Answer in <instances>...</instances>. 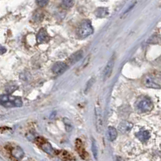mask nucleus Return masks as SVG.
Returning a JSON list of instances; mask_svg holds the SVG:
<instances>
[{
	"label": "nucleus",
	"instance_id": "423d86ee",
	"mask_svg": "<svg viewBox=\"0 0 161 161\" xmlns=\"http://www.w3.org/2000/svg\"><path fill=\"white\" fill-rule=\"evenodd\" d=\"M95 122L96 130L98 132H101L103 126V118L102 109L99 107H95Z\"/></svg>",
	"mask_w": 161,
	"mask_h": 161
},
{
	"label": "nucleus",
	"instance_id": "f03ea898",
	"mask_svg": "<svg viewBox=\"0 0 161 161\" xmlns=\"http://www.w3.org/2000/svg\"><path fill=\"white\" fill-rule=\"evenodd\" d=\"M94 32V29L89 20H85L80 23L77 29V36L81 39L86 38Z\"/></svg>",
	"mask_w": 161,
	"mask_h": 161
},
{
	"label": "nucleus",
	"instance_id": "dca6fc26",
	"mask_svg": "<svg viewBox=\"0 0 161 161\" xmlns=\"http://www.w3.org/2000/svg\"><path fill=\"white\" fill-rule=\"evenodd\" d=\"M44 12L41 11H39V10H37V11H35V13L33 15V19L35 20L36 22H40L43 20L44 19Z\"/></svg>",
	"mask_w": 161,
	"mask_h": 161
},
{
	"label": "nucleus",
	"instance_id": "7ed1b4c3",
	"mask_svg": "<svg viewBox=\"0 0 161 161\" xmlns=\"http://www.w3.org/2000/svg\"><path fill=\"white\" fill-rule=\"evenodd\" d=\"M136 109L140 112H148L152 110L153 103L150 98L148 97H140L135 103Z\"/></svg>",
	"mask_w": 161,
	"mask_h": 161
},
{
	"label": "nucleus",
	"instance_id": "1a4fd4ad",
	"mask_svg": "<svg viewBox=\"0 0 161 161\" xmlns=\"http://www.w3.org/2000/svg\"><path fill=\"white\" fill-rule=\"evenodd\" d=\"M114 65V58L112 57V58L108 61L107 66L105 67V69L103 71V79L104 80H107L108 77L111 75V73H112V70H113Z\"/></svg>",
	"mask_w": 161,
	"mask_h": 161
},
{
	"label": "nucleus",
	"instance_id": "0eeeda50",
	"mask_svg": "<svg viewBox=\"0 0 161 161\" xmlns=\"http://www.w3.org/2000/svg\"><path fill=\"white\" fill-rule=\"evenodd\" d=\"M36 39L39 44H44V43H48L50 40V36L45 29L41 28L37 34Z\"/></svg>",
	"mask_w": 161,
	"mask_h": 161
},
{
	"label": "nucleus",
	"instance_id": "4be33fe9",
	"mask_svg": "<svg viewBox=\"0 0 161 161\" xmlns=\"http://www.w3.org/2000/svg\"><path fill=\"white\" fill-rule=\"evenodd\" d=\"M37 5L39 7H44L48 4V0H36Z\"/></svg>",
	"mask_w": 161,
	"mask_h": 161
},
{
	"label": "nucleus",
	"instance_id": "39448f33",
	"mask_svg": "<svg viewBox=\"0 0 161 161\" xmlns=\"http://www.w3.org/2000/svg\"><path fill=\"white\" fill-rule=\"evenodd\" d=\"M36 142L38 144V146L40 147L42 150L44 151L46 153H48L49 155H54V149L52 148V145L48 142L44 140L43 138H37L36 139Z\"/></svg>",
	"mask_w": 161,
	"mask_h": 161
},
{
	"label": "nucleus",
	"instance_id": "2eb2a0df",
	"mask_svg": "<svg viewBox=\"0 0 161 161\" xmlns=\"http://www.w3.org/2000/svg\"><path fill=\"white\" fill-rule=\"evenodd\" d=\"M95 15L98 18H103L108 15V9L106 7H99L95 11Z\"/></svg>",
	"mask_w": 161,
	"mask_h": 161
},
{
	"label": "nucleus",
	"instance_id": "412c9836",
	"mask_svg": "<svg viewBox=\"0 0 161 161\" xmlns=\"http://www.w3.org/2000/svg\"><path fill=\"white\" fill-rule=\"evenodd\" d=\"M18 86L15 84H10V85H8L7 87V91L8 94H11V93H12V92H14L15 90V89H17Z\"/></svg>",
	"mask_w": 161,
	"mask_h": 161
},
{
	"label": "nucleus",
	"instance_id": "20e7f679",
	"mask_svg": "<svg viewBox=\"0 0 161 161\" xmlns=\"http://www.w3.org/2000/svg\"><path fill=\"white\" fill-rule=\"evenodd\" d=\"M143 84L146 87L152 88V89H160V82L159 79L154 77L153 75L148 74L143 78Z\"/></svg>",
	"mask_w": 161,
	"mask_h": 161
},
{
	"label": "nucleus",
	"instance_id": "9b49d317",
	"mask_svg": "<svg viewBox=\"0 0 161 161\" xmlns=\"http://www.w3.org/2000/svg\"><path fill=\"white\" fill-rule=\"evenodd\" d=\"M133 124L129 122H122L120 123L119 126H118V130H119L121 132L125 133L127 132V131H131V129L132 128Z\"/></svg>",
	"mask_w": 161,
	"mask_h": 161
},
{
	"label": "nucleus",
	"instance_id": "6ab92c4d",
	"mask_svg": "<svg viewBox=\"0 0 161 161\" xmlns=\"http://www.w3.org/2000/svg\"><path fill=\"white\" fill-rule=\"evenodd\" d=\"M62 4L66 8H70L73 6L74 2L73 0H62Z\"/></svg>",
	"mask_w": 161,
	"mask_h": 161
},
{
	"label": "nucleus",
	"instance_id": "aec40b11",
	"mask_svg": "<svg viewBox=\"0 0 161 161\" xmlns=\"http://www.w3.org/2000/svg\"><path fill=\"white\" fill-rule=\"evenodd\" d=\"M92 152L94 154V159H97V157H98V148H97V145H96L94 139H93V141H92Z\"/></svg>",
	"mask_w": 161,
	"mask_h": 161
},
{
	"label": "nucleus",
	"instance_id": "5701e85b",
	"mask_svg": "<svg viewBox=\"0 0 161 161\" xmlns=\"http://www.w3.org/2000/svg\"><path fill=\"white\" fill-rule=\"evenodd\" d=\"M94 82V78L93 77V78H92L91 80H89V82L87 83V85H86V88H85V92H87L88 90L90 89V87H91L92 85H93V83Z\"/></svg>",
	"mask_w": 161,
	"mask_h": 161
},
{
	"label": "nucleus",
	"instance_id": "6e6552de",
	"mask_svg": "<svg viewBox=\"0 0 161 161\" xmlns=\"http://www.w3.org/2000/svg\"><path fill=\"white\" fill-rule=\"evenodd\" d=\"M52 72L57 75H61L64 73L68 69V66L64 62H57L52 66Z\"/></svg>",
	"mask_w": 161,
	"mask_h": 161
},
{
	"label": "nucleus",
	"instance_id": "4468645a",
	"mask_svg": "<svg viewBox=\"0 0 161 161\" xmlns=\"http://www.w3.org/2000/svg\"><path fill=\"white\" fill-rule=\"evenodd\" d=\"M81 57H82V52H81V51H79V52L73 54L72 56L69 57V64H71V65L75 64L76 62L80 61Z\"/></svg>",
	"mask_w": 161,
	"mask_h": 161
},
{
	"label": "nucleus",
	"instance_id": "a211bd4d",
	"mask_svg": "<svg viewBox=\"0 0 161 161\" xmlns=\"http://www.w3.org/2000/svg\"><path fill=\"white\" fill-rule=\"evenodd\" d=\"M64 124H65V127H66V130L67 132H70V131H72L73 130V124L71 121L69 119H68V118H64L63 119Z\"/></svg>",
	"mask_w": 161,
	"mask_h": 161
},
{
	"label": "nucleus",
	"instance_id": "ddd939ff",
	"mask_svg": "<svg viewBox=\"0 0 161 161\" xmlns=\"http://www.w3.org/2000/svg\"><path fill=\"white\" fill-rule=\"evenodd\" d=\"M107 137L110 141H114L117 138V131L113 126H110L107 130Z\"/></svg>",
	"mask_w": 161,
	"mask_h": 161
},
{
	"label": "nucleus",
	"instance_id": "f257e3e1",
	"mask_svg": "<svg viewBox=\"0 0 161 161\" xmlns=\"http://www.w3.org/2000/svg\"><path fill=\"white\" fill-rule=\"evenodd\" d=\"M0 105L5 107H22V100L18 97H14L10 94H2L0 96Z\"/></svg>",
	"mask_w": 161,
	"mask_h": 161
},
{
	"label": "nucleus",
	"instance_id": "f8f14e48",
	"mask_svg": "<svg viewBox=\"0 0 161 161\" xmlns=\"http://www.w3.org/2000/svg\"><path fill=\"white\" fill-rule=\"evenodd\" d=\"M136 137L142 142H147L150 138V133L148 131H140L136 134Z\"/></svg>",
	"mask_w": 161,
	"mask_h": 161
},
{
	"label": "nucleus",
	"instance_id": "9d476101",
	"mask_svg": "<svg viewBox=\"0 0 161 161\" xmlns=\"http://www.w3.org/2000/svg\"><path fill=\"white\" fill-rule=\"evenodd\" d=\"M11 154L15 158L20 159L24 157V153L20 147H15V148H12V149H11Z\"/></svg>",
	"mask_w": 161,
	"mask_h": 161
},
{
	"label": "nucleus",
	"instance_id": "f3484780",
	"mask_svg": "<svg viewBox=\"0 0 161 161\" xmlns=\"http://www.w3.org/2000/svg\"><path fill=\"white\" fill-rule=\"evenodd\" d=\"M76 146H77V151L79 152V154L80 155V156L83 158V154H84L85 150H84V147H83L82 143H81V141H80V139H77Z\"/></svg>",
	"mask_w": 161,
	"mask_h": 161
},
{
	"label": "nucleus",
	"instance_id": "b1692460",
	"mask_svg": "<svg viewBox=\"0 0 161 161\" xmlns=\"http://www.w3.org/2000/svg\"><path fill=\"white\" fill-rule=\"evenodd\" d=\"M6 52H7V49L4 47H0V54H3Z\"/></svg>",
	"mask_w": 161,
	"mask_h": 161
}]
</instances>
